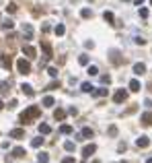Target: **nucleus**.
Returning a JSON list of instances; mask_svg holds the SVG:
<instances>
[{"label":"nucleus","mask_w":152,"mask_h":163,"mask_svg":"<svg viewBox=\"0 0 152 163\" xmlns=\"http://www.w3.org/2000/svg\"><path fill=\"white\" fill-rule=\"evenodd\" d=\"M105 21H109V23H113V12H105Z\"/></svg>","instance_id":"72a5a7b5"},{"label":"nucleus","mask_w":152,"mask_h":163,"mask_svg":"<svg viewBox=\"0 0 152 163\" xmlns=\"http://www.w3.org/2000/svg\"><path fill=\"white\" fill-rule=\"evenodd\" d=\"M60 132H62V134H70V132H72V128H70V126H66V124H62V126H60Z\"/></svg>","instance_id":"a878e982"},{"label":"nucleus","mask_w":152,"mask_h":163,"mask_svg":"<svg viewBox=\"0 0 152 163\" xmlns=\"http://www.w3.org/2000/svg\"><path fill=\"white\" fill-rule=\"evenodd\" d=\"M39 114H41V110H39L37 105H31V107H27V110L19 116V122L21 124H31L35 118H39Z\"/></svg>","instance_id":"f257e3e1"},{"label":"nucleus","mask_w":152,"mask_h":163,"mask_svg":"<svg viewBox=\"0 0 152 163\" xmlns=\"http://www.w3.org/2000/svg\"><path fill=\"white\" fill-rule=\"evenodd\" d=\"M41 31H43V33H47V31H49V25H47V23H43V27H41Z\"/></svg>","instance_id":"4c0bfd02"},{"label":"nucleus","mask_w":152,"mask_h":163,"mask_svg":"<svg viewBox=\"0 0 152 163\" xmlns=\"http://www.w3.org/2000/svg\"><path fill=\"white\" fill-rule=\"evenodd\" d=\"M136 43H138V45H144V43H146V41L142 39V37H136Z\"/></svg>","instance_id":"58836bf2"},{"label":"nucleus","mask_w":152,"mask_h":163,"mask_svg":"<svg viewBox=\"0 0 152 163\" xmlns=\"http://www.w3.org/2000/svg\"><path fill=\"white\" fill-rule=\"evenodd\" d=\"M12 155H17V157H25V149H21V147H19V149H14V151H12Z\"/></svg>","instance_id":"cd10ccee"},{"label":"nucleus","mask_w":152,"mask_h":163,"mask_svg":"<svg viewBox=\"0 0 152 163\" xmlns=\"http://www.w3.org/2000/svg\"><path fill=\"white\" fill-rule=\"evenodd\" d=\"M78 136H80V140H82V138H90V136H93V130H90V128H82Z\"/></svg>","instance_id":"9b49d317"},{"label":"nucleus","mask_w":152,"mask_h":163,"mask_svg":"<svg viewBox=\"0 0 152 163\" xmlns=\"http://www.w3.org/2000/svg\"><path fill=\"white\" fill-rule=\"evenodd\" d=\"M136 145H138V147H140V149H146V147H148V145H150V140H148V138H146V136H140V138H138V140H136Z\"/></svg>","instance_id":"0eeeda50"},{"label":"nucleus","mask_w":152,"mask_h":163,"mask_svg":"<svg viewBox=\"0 0 152 163\" xmlns=\"http://www.w3.org/2000/svg\"><path fill=\"white\" fill-rule=\"evenodd\" d=\"M10 136H12V138H21V136H23V130H21V128H14V130L10 132Z\"/></svg>","instance_id":"5701e85b"},{"label":"nucleus","mask_w":152,"mask_h":163,"mask_svg":"<svg viewBox=\"0 0 152 163\" xmlns=\"http://www.w3.org/2000/svg\"><path fill=\"white\" fill-rule=\"evenodd\" d=\"M39 132H41V134H49V132H51V126H49V124H39Z\"/></svg>","instance_id":"ddd939ff"},{"label":"nucleus","mask_w":152,"mask_h":163,"mask_svg":"<svg viewBox=\"0 0 152 163\" xmlns=\"http://www.w3.org/2000/svg\"><path fill=\"white\" fill-rule=\"evenodd\" d=\"M2 66H4L6 70L12 66V60H10V56H2Z\"/></svg>","instance_id":"4468645a"},{"label":"nucleus","mask_w":152,"mask_h":163,"mask_svg":"<svg viewBox=\"0 0 152 163\" xmlns=\"http://www.w3.org/2000/svg\"><path fill=\"white\" fill-rule=\"evenodd\" d=\"M54 118H56V120H64V118H66V112H64L62 107H58V110L54 112Z\"/></svg>","instance_id":"f8f14e48"},{"label":"nucleus","mask_w":152,"mask_h":163,"mask_svg":"<svg viewBox=\"0 0 152 163\" xmlns=\"http://www.w3.org/2000/svg\"><path fill=\"white\" fill-rule=\"evenodd\" d=\"M134 72H136V75H144V72H146V66H144L142 62H138V64H134Z\"/></svg>","instance_id":"9d476101"},{"label":"nucleus","mask_w":152,"mask_h":163,"mask_svg":"<svg viewBox=\"0 0 152 163\" xmlns=\"http://www.w3.org/2000/svg\"><path fill=\"white\" fill-rule=\"evenodd\" d=\"M142 124H144V126H150V124H152V112L142 114Z\"/></svg>","instance_id":"6e6552de"},{"label":"nucleus","mask_w":152,"mask_h":163,"mask_svg":"<svg viewBox=\"0 0 152 163\" xmlns=\"http://www.w3.org/2000/svg\"><path fill=\"white\" fill-rule=\"evenodd\" d=\"M0 91H2V93H8V85H6V83H0Z\"/></svg>","instance_id":"f704fd0d"},{"label":"nucleus","mask_w":152,"mask_h":163,"mask_svg":"<svg viewBox=\"0 0 152 163\" xmlns=\"http://www.w3.org/2000/svg\"><path fill=\"white\" fill-rule=\"evenodd\" d=\"M64 149H66V151H74V143L66 140V143H64Z\"/></svg>","instance_id":"7c9ffc66"},{"label":"nucleus","mask_w":152,"mask_h":163,"mask_svg":"<svg viewBox=\"0 0 152 163\" xmlns=\"http://www.w3.org/2000/svg\"><path fill=\"white\" fill-rule=\"evenodd\" d=\"M88 75H90V77H97V75H99V68H97V66H90V68H88Z\"/></svg>","instance_id":"c756f323"},{"label":"nucleus","mask_w":152,"mask_h":163,"mask_svg":"<svg viewBox=\"0 0 152 163\" xmlns=\"http://www.w3.org/2000/svg\"><path fill=\"white\" fill-rule=\"evenodd\" d=\"M150 2H152V0H150Z\"/></svg>","instance_id":"79ce46f5"},{"label":"nucleus","mask_w":152,"mask_h":163,"mask_svg":"<svg viewBox=\"0 0 152 163\" xmlns=\"http://www.w3.org/2000/svg\"><path fill=\"white\" fill-rule=\"evenodd\" d=\"M2 107H4V103H2V99H0V110H2Z\"/></svg>","instance_id":"a19ab883"},{"label":"nucleus","mask_w":152,"mask_h":163,"mask_svg":"<svg viewBox=\"0 0 152 163\" xmlns=\"http://www.w3.org/2000/svg\"><path fill=\"white\" fill-rule=\"evenodd\" d=\"M78 64H80V66H86V64H88V56H84V54H82V56L78 58Z\"/></svg>","instance_id":"b1692460"},{"label":"nucleus","mask_w":152,"mask_h":163,"mask_svg":"<svg viewBox=\"0 0 152 163\" xmlns=\"http://www.w3.org/2000/svg\"><path fill=\"white\" fill-rule=\"evenodd\" d=\"M21 89H23V93H25V95H33V87H31V85H27V83H25Z\"/></svg>","instance_id":"f3484780"},{"label":"nucleus","mask_w":152,"mask_h":163,"mask_svg":"<svg viewBox=\"0 0 152 163\" xmlns=\"http://www.w3.org/2000/svg\"><path fill=\"white\" fill-rule=\"evenodd\" d=\"M62 163H74V159H72V157H64V159H62Z\"/></svg>","instance_id":"e433bc0d"},{"label":"nucleus","mask_w":152,"mask_h":163,"mask_svg":"<svg viewBox=\"0 0 152 163\" xmlns=\"http://www.w3.org/2000/svg\"><path fill=\"white\" fill-rule=\"evenodd\" d=\"M6 10H8L10 15H14V12H17V4H14V2H10V4L6 6Z\"/></svg>","instance_id":"bb28decb"},{"label":"nucleus","mask_w":152,"mask_h":163,"mask_svg":"<svg viewBox=\"0 0 152 163\" xmlns=\"http://www.w3.org/2000/svg\"><path fill=\"white\" fill-rule=\"evenodd\" d=\"M23 31H25L27 39H31V35H33V27H31L29 23H23Z\"/></svg>","instance_id":"1a4fd4ad"},{"label":"nucleus","mask_w":152,"mask_h":163,"mask_svg":"<svg viewBox=\"0 0 152 163\" xmlns=\"http://www.w3.org/2000/svg\"><path fill=\"white\" fill-rule=\"evenodd\" d=\"M80 89H82L84 93H90V91H93V85H90V83H82V85H80Z\"/></svg>","instance_id":"4be33fe9"},{"label":"nucleus","mask_w":152,"mask_h":163,"mask_svg":"<svg viewBox=\"0 0 152 163\" xmlns=\"http://www.w3.org/2000/svg\"><path fill=\"white\" fill-rule=\"evenodd\" d=\"M80 17L88 19V17H93V10H90V8H82V10H80Z\"/></svg>","instance_id":"aec40b11"},{"label":"nucleus","mask_w":152,"mask_h":163,"mask_svg":"<svg viewBox=\"0 0 152 163\" xmlns=\"http://www.w3.org/2000/svg\"><path fill=\"white\" fill-rule=\"evenodd\" d=\"M111 81V77H109V75H103V77H101V83H109Z\"/></svg>","instance_id":"c9c22d12"},{"label":"nucleus","mask_w":152,"mask_h":163,"mask_svg":"<svg viewBox=\"0 0 152 163\" xmlns=\"http://www.w3.org/2000/svg\"><path fill=\"white\" fill-rule=\"evenodd\" d=\"M37 159H39V163H47L49 161V155H47V153H39Z\"/></svg>","instance_id":"6ab92c4d"},{"label":"nucleus","mask_w":152,"mask_h":163,"mask_svg":"<svg viewBox=\"0 0 152 163\" xmlns=\"http://www.w3.org/2000/svg\"><path fill=\"white\" fill-rule=\"evenodd\" d=\"M17 68H19L21 75H29V72H31V64H29V60H25V58H19V60H17Z\"/></svg>","instance_id":"f03ea898"},{"label":"nucleus","mask_w":152,"mask_h":163,"mask_svg":"<svg viewBox=\"0 0 152 163\" xmlns=\"http://www.w3.org/2000/svg\"><path fill=\"white\" fill-rule=\"evenodd\" d=\"M93 95H95V97H105V95H107V89H105V87H99L97 91H93Z\"/></svg>","instance_id":"2eb2a0df"},{"label":"nucleus","mask_w":152,"mask_h":163,"mask_svg":"<svg viewBox=\"0 0 152 163\" xmlns=\"http://www.w3.org/2000/svg\"><path fill=\"white\" fill-rule=\"evenodd\" d=\"M127 99V89H117L113 93V101L115 103H123Z\"/></svg>","instance_id":"7ed1b4c3"},{"label":"nucleus","mask_w":152,"mask_h":163,"mask_svg":"<svg viewBox=\"0 0 152 163\" xmlns=\"http://www.w3.org/2000/svg\"><path fill=\"white\" fill-rule=\"evenodd\" d=\"M64 33H66V27H64V25H58V27H56V35H58V37H62Z\"/></svg>","instance_id":"412c9836"},{"label":"nucleus","mask_w":152,"mask_h":163,"mask_svg":"<svg viewBox=\"0 0 152 163\" xmlns=\"http://www.w3.org/2000/svg\"><path fill=\"white\" fill-rule=\"evenodd\" d=\"M41 145H43V138H41V136L31 138V147H35V149H37V147H41Z\"/></svg>","instance_id":"dca6fc26"},{"label":"nucleus","mask_w":152,"mask_h":163,"mask_svg":"<svg viewBox=\"0 0 152 163\" xmlns=\"http://www.w3.org/2000/svg\"><path fill=\"white\" fill-rule=\"evenodd\" d=\"M23 52H25L29 58H35V56H37V50H35L33 45H23Z\"/></svg>","instance_id":"423d86ee"},{"label":"nucleus","mask_w":152,"mask_h":163,"mask_svg":"<svg viewBox=\"0 0 152 163\" xmlns=\"http://www.w3.org/2000/svg\"><path fill=\"white\" fill-rule=\"evenodd\" d=\"M134 2H136V4H142V2H144V0H134Z\"/></svg>","instance_id":"ea45409f"},{"label":"nucleus","mask_w":152,"mask_h":163,"mask_svg":"<svg viewBox=\"0 0 152 163\" xmlns=\"http://www.w3.org/2000/svg\"><path fill=\"white\" fill-rule=\"evenodd\" d=\"M130 89H132V91H140V81H136V79L130 81Z\"/></svg>","instance_id":"a211bd4d"},{"label":"nucleus","mask_w":152,"mask_h":163,"mask_svg":"<svg viewBox=\"0 0 152 163\" xmlns=\"http://www.w3.org/2000/svg\"><path fill=\"white\" fill-rule=\"evenodd\" d=\"M47 75H49L51 79H56V77H58V70H56V68H47Z\"/></svg>","instance_id":"2f4dec72"},{"label":"nucleus","mask_w":152,"mask_h":163,"mask_svg":"<svg viewBox=\"0 0 152 163\" xmlns=\"http://www.w3.org/2000/svg\"><path fill=\"white\" fill-rule=\"evenodd\" d=\"M2 27L8 31V29H12V27H14V23H12V21H4V23H2Z\"/></svg>","instance_id":"c85d7f7f"},{"label":"nucleus","mask_w":152,"mask_h":163,"mask_svg":"<svg viewBox=\"0 0 152 163\" xmlns=\"http://www.w3.org/2000/svg\"><path fill=\"white\" fill-rule=\"evenodd\" d=\"M43 105L45 107H51L54 105V97H43Z\"/></svg>","instance_id":"393cba45"},{"label":"nucleus","mask_w":152,"mask_h":163,"mask_svg":"<svg viewBox=\"0 0 152 163\" xmlns=\"http://www.w3.org/2000/svg\"><path fill=\"white\" fill-rule=\"evenodd\" d=\"M140 17L146 19V17H148V8H140Z\"/></svg>","instance_id":"473e14b6"},{"label":"nucleus","mask_w":152,"mask_h":163,"mask_svg":"<svg viewBox=\"0 0 152 163\" xmlns=\"http://www.w3.org/2000/svg\"><path fill=\"white\" fill-rule=\"evenodd\" d=\"M41 48H43V52H45V60H49V58H51V54H54V52H51V45L43 39V41H41Z\"/></svg>","instance_id":"39448f33"},{"label":"nucleus","mask_w":152,"mask_h":163,"mask_svg":"<svg viewBox=\"0 0 152 163\" xmlns=\"http://www.w3.org/2000/svg\"><path fill=\"white\" fill-rule=\"evenodd\" d=\"M93 153H97V145H95V143H90V145H86V147L82 149V157H90Z\"/></svg>","instance_id":"20e7f679"}]
</instances>
